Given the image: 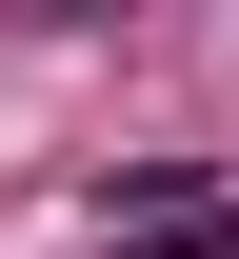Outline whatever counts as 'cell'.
<instances>
[{
	"label": "cell",
	"mask_w": 239,
	"mask_h": 259,
	"mask_svg": "<svg viewBox=\"0 0 239 259\" xmlns=\"http://www.w3.org/2000/svg\"><path fill=\"white\" fill-rule=\"evenodd\" d=\"M139 259H239V199H179V220H139Z\"/></svg>",
	"instance_id": "obj_1"
}]
</instances>
